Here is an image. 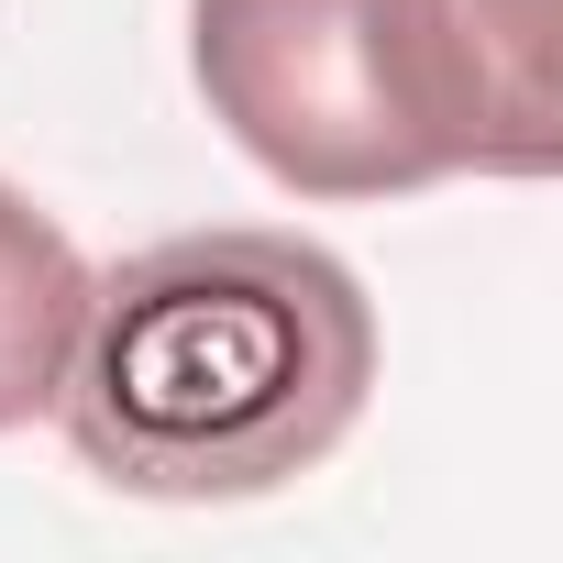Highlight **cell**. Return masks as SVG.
<instances>
[{
  "instance_id": "1",
  "label": "cell",
  "mask_w": 563,
  "mask_h": 563,
  "mask_svg": "<svg viewBox=\"0 0 563 563\" xmlns=\"http://www.w3.org/2000/svg\"><path fill=\"white\" fill-rule=\"evenodd\" d=\"M376 387V310L310 232H166L89 276V321L56 387L78 464L122 497H276L299 486Z\"/></svg>"
},
{
  "instance_id": "2",
  "label": "cell",
  "mask_w": 563,
  "mask_h": 563,
  "mask_svg": "<svg viewBox=\"0 0 563 563\" xmlns=\"http://www.w3.org/2000/svg\"><path fill=\"white\" fill-rule=\"evenodd\" d=\"M210 122L299 199L552 177V0H188Z\"/></svg>"
},
{
  "instance_id": "3",
  "label": "cell",
  "mask_w": 563,
  "mask_h": 563,
  "mask_svg": "<svg viewBox=\"0 0 563 563\" xmlns=\"http://www.w3.org/2000/svg\"><path fill=\"white\" fill-rule=\"evenodd\" d=\"M78 321H89V254L0 177V431L56 409Z\"/></svg>"
}]
</instances>
